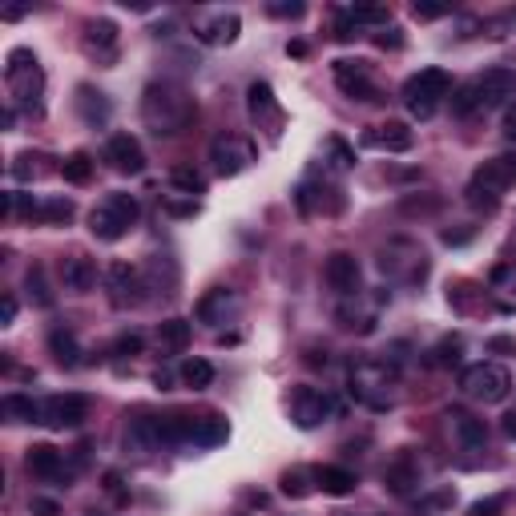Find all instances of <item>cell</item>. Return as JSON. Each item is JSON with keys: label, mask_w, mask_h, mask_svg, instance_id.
Returning a JSON list of instances; mask_svg holds the SVG:
<instances>
[{"label": "cell", "mask_w": 516, "mask_h": 516, "mask_svg": "<svg viewBox=\"0 0 516 516\" xmlns=\"http://www.w3.org/2000/svg\"><path fill=\"white\" fill-rule=\"evenodd\" d=\"M194 113H198L194 97L182 85H174V81H153V85H146V93H141V122L158 138L186 133L194 125Z\"/></svg>", "instance_id": "6da1fadb"}, {"label": "cell", "mask_w": 516, "mask_h": 516, "mask_svg": "<svg viewBox=\"0 0 516 516\" xmlns=\"http://www.w3.org/2000/svg\"><path fill=\"white\" fill-rule=\"evenodd\" d=\"M138 214H141L138 198L117 190V194H105L102 206H93V214H89V230H93V239H102V242H117V239H125V234L133 230Z\"/></svg>", "instance_id": "7a4b0ae2"}, {"label": "cell", "mask_w": 516, "mask_h": 516, "mask_svg": "<svg viewBox=\"0 0 516 516\" xmlns=\"http://www.w3.org/2000/svg\"><path fill=\"white\" fill-rule=\"evenodd\" d=\"M5 81H8V89H13V97H16V105H21V110L41 113V89H44V73H41L37 57H33L29 49H13V53H8Z\"/></svg>", "instance_id": "3957f363"}, {"label": "cell", "mask_w": 516, "mask_h": 516, "mask_svg": "<svg viewBox=\"0 0 516 516\" xmlns=\"http://www.w3.org/2000/svg\"><path fill=\"white\" fill-rule=\"evenodd\" d=\"M448 93H452V77L443 69H420V73L404 81V105L415 117H432Z\"/></svg>", "instance_id": "277c9868"}, {"label": "cell", "mask_w": 516, "mask_h": 516, "mask_svg": "<svg viewBox=\"0 0 516 516\" xmlns=\"http://www.w3.org/2000/svg\"><path fill=\"white\" fill-rule=\"evenodd\" d=\"M460 387L480 404H504L512 392V375L501 364H472L460 375Z\"/></svg>", "instance_id": "5b68a950"}, {"label": "cell", "mask_w": 516, "mask_h": 516, "mask_svg": "<svg viewBox=\"0 0 516 516\" xmlns=\"http://www.w3.org/2000/svg\"><path fill=\"white\" fill-rule=\"evenodd\" d=\"M512 186H516V158L504 153V158H492V161H484V166H476L472 182H468V194H472V202H480V198L496 202V198H504Z\"/></svg>", "instance_id": "8992f818"}, {"label": "cell", "mask_w": 516, "mask_h": 516, "mask_svg": "<svg viewBox=\"0 0 516 516\" xmlns=\"http://www.w3.org/2000/svg\"><path fill=\"white\" fill-rule=\"evenodd\" d=\"M210 161H214V170H219L222 178H234V174H242V170L255 166L258 150L250 146L247 138H239V133H222V138L210 141Z\"/></svg>", "instance_id": "52a82bcc"}, {"label": "cell", "mask_w": 516, "mask_h": 516, "mask_svg": "<svg viewBox=\"0 0 516 516\" xmlns=\"http://www.w3.org/2000/svg\"><path fill=\"white\" fill-rule=\"evenodd\" d=\"M291 415L298 428H319L335 415V400L323 387H295L291 395Z\"/></svg>", "instance_id": "ba28073f"}, {"label": "cell", "mask_w": 516, "mask_h": 516, "mask_svg": "<svg viewBox=\"0 0 516 516\" xmlns=\"http://www.w3.org/2000/svg\"><path fill=\"white\" fill-rule=\"evenodd\" d=\"M105 161H110L117 174L138 178L141 170H146V150H141V141L130 138V133H113L110 146H105Z\"/></svg>", "instance_id": "9c48e42d"}, {"label": "cell", "mask_w": 516, "mask_h": 516, "mask_svg": "<svg viewBox=\"0 0 516 516\" xmlns=\"http://www.w3.org/2000/svg\"><path fill=\"white\" fill-rule=\"evenodd\" d=\"M327 283H331V291H339V295H359V287H364V270H359V258L355 255H331L327 258Z\"/></svg>", "instance_id": "30bf717a"}, {"label": "cell", "mask_w": 516, "mask_h": 516, "mask_svg": "<svg viewBox=\"0 0 516 516\" xmlns=\"http://www.w3.org/2000/svg\"><path fill=\"white\" fill-rule=\"evenodd\" d=\"M85 395H53V400H44V420L49 428H77L81 420H85Z\"/></svg>", "instance_id": "8fae6325"}, {"label": "cell", "mask_w": 516, "mask_h": 516, "mask_svg": "<svg viewBox=\"0 0 516 516\" xmlns=\"http://www.w3.org/2000/svg\"><path fill=\"white\" fill-rule=\"evenodd\" d=\"M335 81H339V89L347 97H355V102H371V97H375V85H371L364 61H335Z\"/></svg>", "instance_id": "7c38bea8"}, {"label": "cell", "mask_w": 516, "mask_h": 516, "mask_svg": "<svg viewBox=\"0 0 516 516\" xmlns=\"http://www.w3.org/2000/svg\"><path fill=\"white\" fill-rule=\"evenodd\" d=\"M476 93H480V110H492L504 97L516 93V77L509 69H488L484 77H476Z\"/></svg>", "instance_id": "4fadbf2b"}, {"label": "cell", "mask_w": 516, "mask_h": 516, "mask_svg": "<svg viewBox=\"0 0 516 516\" xmlns=\"http://www.w3.org/2000/svg\"><path fill=\"white\" fill-rule=\"evenodd\" d=\"M110 291H113V303L117 307H133V303H141V278H138V270L130 267V262H113L110 267Z\"/></svg>", "instance_id": "5bb4252c"}, {"label": "cell", "mask_w": 516, "mask_h": 516, "mask_svg": "<svg viewBox=\"0 0 516 516\" xmlns=\"http://www.w3.org/2000/svg\"><path fill=\"white\" fill-rule=\"evenodd\" d=\"M367 146H379V150H387V153H407L415 146V133L407 130L404 122H384L379 125V133H367Z\"/></svg>", "instance_id": "9a60e30c"}, {"label": "cell", "mask_w": 516, "mask_h": 516, "mask_svg": "<svg viewBox=\"0 0 516 516\" xmlns=\"http://www.w3.org/2000/svg\"><path fill=\"white\" fill-rule=\"evenodd\" d=\"M24 464H29V472L41 476V480H57L61 472H65V456H61L53 443H33L29 456H24Z\"/></svg>", "instance_id": "2e32d148"}, {"label": "cell", "mask_w": 516, "mask_h": 516, "mask_svg": "<svg viewBox=\"0 0 516 516\" xmlns=\"http://www.w3.org/2000/svg\"><path fill=\"white\" fill-rule=\"evenodd\" d=\"M61 278H65L69 291H93V283H97V267H93V258H85V255L65 258V267H61Z\"/></svg>", "instance_id": "e0dca14e"}, {"label": "cell", "mask_w": 516, "mask_h": 516, "mask_svg": "<svg viewBox=\"0 0 516 516\" xmlns=\"http://www.w3.org/2000/svg\"><path fill=\"white\" fill-rule=\"evenodd\" d=\"M0 412H5L8 424H41L44 420V404L29 400V395H5Z\"/></svg>", "instance_id": "ac0fdd59"}, {"label": "cell", "mask_w": 516, "mask_h": 516, "mask_svg": "<svg viewBox=\"0 0 516 516\" xmlns=\"http://www.w3.org/2000/svg\"><path fill=\"white\" fill-rule=\"evenodd\" d=\"M226 436H230V428L222 415H194V436H190L194 448H214V443H226Z\"/></svg>", "instance_id": "d6986e66"}, {"label": "cell", "mask_w": 516, "mask_h": 516, "mask_svg": "<svg viewBox=\"0 0 516 516\" xmlns=\"http://www.w3.org/2000/svg\"><path fill=\"white\" fill-rule=\"evenodd\" d=\"M85 49L110 61L113 49H117V29H113V21H93V24H89V29H85Z\"/></svg>", "instance_id": "ffe728a7"}, {"label": "cell", "mask_w": 516, "mask_h": 516, "mask_svg": "<svg viewBox=\"0 0 516 516\" xmlns=\"http://www.w3.org/2000/svg\"><path fill=\"white\" fill-rule=\"evenodd\" d=\"M239 16L234 13H226V16H214L210 24H202V29H198V41L202 44H230L234 37H239Z\"/></svg>", "instance_id": "44dd1931"}, {"label": "cell", "mask_w": 516, "mask_h": 516, "mask_svg": "<svg viewBox=\"0 0 516 516\" xmlns=\"http://www.w3.org/2000/svg\"><path fill=\"white\" fill-rule=\"evenodd\" d=\"M452 428H456L464 448H484V440H488L484 420H476V415H468V412H452Z\"/></svg>", "instance_id": "7402d4cb"}, {"label": "cell", "mask_w": 516, "mask_h": 516, "mask_svg": "<svg viewBox=\"0 0 516 516\" xmlns=\"http://www.w3.org/2000/svg\"><path fill=\"white\" fill-rule=\"evenodd\" d=\"M250 113H255V122H262V117H270V125H278V102H275V93H270V85L267 81H255L250 85Z\"/></svg>", "instance_id": "603a6c76"}, {"label": "cell", "mask_w": 516, "mask_h": 516, "mask_svg": "<svg viewBox=\"0 0 516 516\" xmlns=\"http://www.w3.org/2000/svg\"><path fill=\"white\" fill-rule=\"evenodd\" d=\"M315 484H319L327 496H347V492H355V476H351L347 468H319V472H315Z\"/></svg>", "instance_id": "cb8c5ba5"}, {"label": "cell", "mask_w": 516, "mask_h": 516, "mask_svg": "<svg viewBox=\"0 0 516 516\" xmlns=\"http://www.w3.org/2000/svg\"><path fill=\"white\" fill-rule=\"evenodd\" d=\"M190 335H194V327H190L186 319H166V323H161V331H158V343L178 355V351L190 347Z\"/></svg>", "instance_id": "d4e9b609"}, {"label": "cell", "mask_w": 516, "mask_h": 516, "mask_svg": "<svg viewBox=\"0 0 516 516\" xmlns=\"http://www.w3.org/2000/svg\"><path fill=\"white\" fill-rule=\"evenodd\" d=\"M49 351L57 355V364H65V367H77L81 364V347H77L73 331H53L49 335Z\"/></svg>", "instance_id": "484cf974"}, {"label": "cell", "mask_w": 516, "mask_h": 516, "mask_svg": "<svg viewBox=\"0 0 516 516\" xmlns=\"http://www.w3.org/2000/svg\"><path fill=\"white\" fill-rule=\"evenodd\" d=\"M61 174H65V182H73V186H85L89 178H93V158L89 153H69L65 161H61Z\"/></svg>", "instance_id": "4316f807"}, {"label": "cell", "mask_w": 516, "mask_h": 516, "mask_svg": "<svg viewBox=\"0 0 516 516\" xmlns=\"http://www.w3.org/2000/svg\"><path fill=\"white\" fill-rule=\"evenodd\" d=\"M33 219H41V222H69L73 219V202L69 198H49V202H41V206H33Z\"/></svg>", "instance_id": "83f0119b"}, {"label": "cell", "mask_w": 516, "mask_h": 516, "mask_svg": "<svg viewBox=\"0 0 516 516\" xmlns=\"http://www.w3.org/2000/svg\"><path fill=\"white\" fill-rule=\"evenodd\" d=\"M182 379L194 387V392H202V387L214 384V367L206 364V359H186V364H182Z\"/></svg>", "instance_id": "f1b7e54d"}, {"label": "cell", "mask_w": 516, "mask_h": 516, "mask_svg": "<svg viewBox=\"0 0 516 516\" xmlns=\"http://www.w3.org/2000/svg\"><path fill=\"white\" fill-rule=\"evenodd\" d=\"M170 182H174L178 190H186L190 198H194V194H206V178L198 174V170H190V166H174V170H170Z\"/></svg>", "instance_id": "f546056e"}, {"label": "cell", "mask_w": 516, "mask_h": 516, "mask_svg": "<svg viewBox=\"0 0 516 516\" xmlns=\"http://www.w3.org/2000/svg\"><path fill=\"white\" fill-rule=\"evenodd\" d=\"M480 110V93H476V81H468V85H460L456 93H452V113L456 117H468Z\"/></svg>", "instance_id": "4dcf8cb0"}, {"label": "cell", "mask_w": 516, "mask_h": 516, "mask_svg": "<svg viewBox=\"0 0 516 516\" xmlns=\"http://www.w3.org/2000/svg\"><path fill=\"white\" fill-rule=\"evenodd\" d=\"M41 153H21V158L13 161V178H21V182H33V178L49 174V166H41Z\"/></svg>", "instance_id": "1f68e13d"}, {"label": "cell", "mask_w": 516, "mask_h": 516, "mask_svg": "<svg viewBox=\"0 0 516 516\" xmlns=\"http://www.w3.org/2000/svg\"><path fill=\"white\" fill-rule=\"evenodd\" d=\"M387 488L392 492H400V496H407L412 492V484H415V472H412V464H395V468H387Z\"/></svg>", "instance_id": "d6a6232c"}, {"label": "cell", "mask_w": 516, "mask_h": 516, "mask_svg": "<svg viewBox=\"0 0 516 516\" xmlns=\"http://www.w3.org/2000/svg\"><path fill=\"white\" fill-rule=\"evenodd\" d=\"M77 93H81V110H85L89 122H105V117H110V102H97V105H93V97H97V93H93L89 85H81Z\"/></svg>", "instance_id": "836d02e7"}, {"label": "cell", "mask_w": 516, "mask_h": 516, "mask_svg": "<svg viewBox=\"0 0 516 516\" xmlns=\"http://www.w3.org/2000/svg\"><path fill=\"white\" fill-rule=\"evenodd\" d=\"M24 283H29V295L37 298L41 307H53V295L44 291V270H41V267H33V270H29V278H24Z\"/></svg>", "instance_id": "e575fe53"}, {"label": "cell", "mask_w": 516, "mask_h": 516, "mask_svg": "<svg viewBox=\"0 0 516 516\" xmlns=\"http://www.w3.org/2000/svg\"><path fill=\"white\" fill-rule=\"evenodd\" d=\"M307 480H311V476H307L303 468H295V472L283 476V492L287 496H307V492H311V484H307Z\"/></svg>", "instance_id": "d590c367"}, {"label": "cell", "mask_w": 516, "mask_h": 516, "mask_svg": "<svg viewBox=\"0 0 516 516\" xmlns=\"http://www.w3.org/2000/svg\"><path fill=\"white\" fill-rule=\"evenodd\" d=\"M456 351H460V339H443L440 347L432 351V364H436V367H443V364H456V359H460Z\"/></svg>", "instance_id": "8d00e7d4"}, {"label": "cell", "mask_w": 516, "mask_h": 516, "mask_svg": "<svg viewBox=\"0 0 516 516\" xmlns=\"http://www.w3.org/2000/svg\"><path fill=\"white\" fill-rule=\"evenodd\" d=\"M504 509V501L501 496H492V501H480V504H472V509H468V516H496Z\"/></svg>", "instance_id": "74e56055"}, {"label": "cell", "mask_w": 516, "mask_h": 516, "mask_svg": "<svg viewBox=\"0 0 516 516\" xmlns=\"http://www.w3.org/2000/svg\"><path fill=\"white\" fill-rule=\"evenodd\" d=\"M117 355H138V351H141V339H138V335H125V339H117Z\"/></svg>", "instance_id": "f35d334b"}, {"label": "cell", "mask_w": 516, "mask_h": 516, "mask_svg": "<svg viewBox=\"0 0 516 516\" xmlns=\"http://www.w3.org/2000/svg\"><path fill=\"white\" fill-rule=\"evenodd\" d=\"M13 319H16V298L5 295V298H0V327H8Z\"/></svg>", "instance_id": "ab89813d"}, {"label": "cell", "mask_w": 516, "mask_h": 516, "mask_svg": "<svg viewBox=\"0 0 516 516\" xmlns=\"http://www.w3.org/2000/svg\"><path fill=\"white\" fill-rule=\"evenodd\" d=\"M29 512H33V516H57L61 509H57V504H53V501H44V496H37V501L29 504Z\"/></svg>", "instance_id": "60d3db41"}, {"label": "cell", "mask_w": 516, "mask_h": 516, "mask_svg": "<svg viewBox=\"0 0 516 516\" xmlns=\"http://www.w3.org/2000/svg\"><path fill=\"white\" fill-rule=\"evenodd\" d=\"M443 13H448V8H440V5H415V16H424V21H436Z\"/></svg>", "instance_id": "b9f144b4"}, {"label": "cell", "mask_w": 516, "mask_h": 516, "mask_svg": "<svg viewBox=\"0 0 516 516\" xmlns=\"http://www.w3.org/2000/svg\"><path fill=\"white\" fill-rule=\"evenodd\" d=\"M504 138L516 141V105H509V110H504Z\"/></svg>", "instance_id": "7bdbcfd3"}, {"label": "cell", "mask_w": 516, "mask_h": 516, "mask_svg": "<svg viewBox=\"0 0 516 516\" xmlns=\"http://www.w3.org/2000/svg\"><path fill=\"white\" fill-rule=\"evenodd\" d=\"M275 16H303V5H270Z\"/></svg>", "instance_id": "ee69618b"}, {"label": "cell", "mask_w": 516, "mask_h": 516, "mask_svg": "<svg viewBox=\"0 0 516 516\" xmlns=\"http://www.w3.org/2000/svg\"><path fill=\"white\" fill-rule=\"evenodd\" d=\"M504 436H512V440H516V412L504 415Z\"/></svg>", "instance_id": "f6af8a7d"}]
</instances>
